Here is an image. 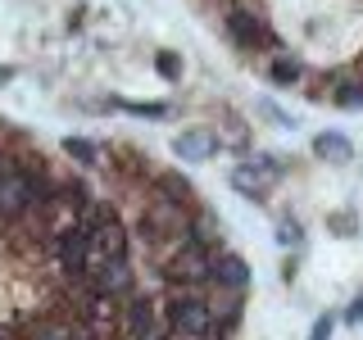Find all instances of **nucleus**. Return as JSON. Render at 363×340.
<instances>
[{
  "label": "nucleus",
  "mask_w": 363,
  "mask_h": 340,
  "mask_svg": "<svg viewBox=\"0 0 363 340\" xmlns=\"http://www.w3.org/2000/svg\"><path fill=\"white\" fill-rule=\"evenodd\" d=\"M223 32H227V41H232L241 55H272V50H281V37L272 32V23L264 18L259 0H227Z\"/></svg>",
  "instance_id": "nucleus-1"
},
{
  "label": "nucleus",
  "mask_w": 363,
  "mask_h": 340,
  "mask_svg": "<svg viewBox=\"0 0 363 340\" xmlns=\"http://www.w3.org/2000/svg\"><path fill=\"white\" fill-rule=\"evenodd\" d=\"M191 213L186 204H168V200H145L141 218H136V232H141V241L150 245H168V254L186 241V227H191Z\"/></svg>",
  "instance_id": "nucleus-2"
},
{
  "label": "nucleus",
  "mask_w": 363,
  "mask_h": 340,
  "mask_svg": "<svg viewBox=\"0 0 363 340\" xmlns=\"http://www.w3.org/2000/svg\"><path fill=\"white\" fill-rule=\"evenodd\" d=\"M213 264H218V249L182 241L173 254L164 259V277L182 290H200V286H213Z\"/></svg>",
  "instance_id": "nucleus-3"
},
{
  "label": "nucleus",
  "mask_w": 363,
  "mask_h": 340,
  "mask_svg": "<svg viewBox=\"0 0 363 340\" xmlns=\"http://www.w3.org/2000/svg\"><path fill=\"white\" fill-rule=\"evenodd\" d=\"M164 322L173 327V332L191 336V340H204L213 332V313H209V300L196 290H173L164 304Z\"/></svg>",
  "instance_id": "nucleus-4"
},
{
  "label": "nucleus",
  "mask_w": 363,
  "mask_h": 340,
  "mask_svg": "<svg viewBox=\"0 0 363 340\" xmlns=\"http://www.w3.org/2000/svg\"><path fill=\"white\" fill-rule=\"evenodd\" d=\"M82 281L96 295H109V300H132L136 295V272H132L128 259H91Z\"/></svg>",
  "instance_id": "nucleus-5"
},
{
  "label": "nucleus",
  "mask_w": 363,
  "mask_h": 340,
  "mask_svg": "<svg viewBox=\"0 0 363 340\" xmlns=\"http://www.w3.org/2000/svg\"><path fill=\"white\" fill-rule=\"evenodd\" d=\"M55 259H60V272L68 281H82L86 277V268H91V236L86 232H77L73 222L68 227H60V232H55Z\"/></svg>",
  "instance_id": "nucleus-6"
},
{
  "label": "nucleus",
  "mask_w": 363,
  "mask_h": 340,
  "mask_svg": "<svg viewBox=\"0 0 363 340\" xmlns=\"http://www.w3.org/2000/svg\"><path fill=\"white\" fill-rule=\"evenodd\" d=\"M313 96H327L340 109H363V73H327Z\"/></svg>",
  "instance_id": "nucleus-7"
},
{
  "label": "nucleus",
  "mask_w": 363,
  "mask_h": 340,
  "mask_svg": "<svg viewBox=\"0 0 363 340\" xmlns=\"http://www.w3.org/2000/svg\"><path fill=\"white\" fill-rule=\"evenodd\" d=\"M118 327H123L128 340H155V304H150V295H132Z\"/></svg>",
  "instance_id": "nucleus-8"
},
{
  "label": "nucleus",
  "mask_w": 363,
  "mask_h": 340,
  "mask_svg": "<svg viewBox=\"0 0 363 340\" xmlns=\"http://www.w3.org/2000/svg\"><path fill=\"white\" fill-rule=\"evenodd\" d=\"M91 259H128V232L118 227V218L100 222L91 232Z\"/></svg>",
  "instance_id": "nucleus-9"
},
{
  "label": "nucleus",
  "mask_w": 363,
  "mask_h": 340,
  "mask_svg": "<svg viewBox=\"0 0 363 340\" xmlns=\"http://www.w3.org/2000/svg\"><path fill=\"white\" fill-rule=\"evenodd\" d=\"M209 313H213V332L232 336L236 322H241V290H218L209 300Z\"/></svg>",
  "instance_id": "nucleus-10"
},
{
  "label": "nucleus",
  "mask_w": 363,
  "mask_h": 340,
  "mask_svg": "<svg viewBox=\"0 0 363 340\" xmlns=\"http://www.w3.org/2000/svg\"><path fill=\"white\" fill-rule=\"evenodd\" d=\"M150 200H168V204H186L196 200V191H191V181L182 173H155L150 177Z\"/></svg>",
  "instance_id": "nucleus-11"
},
{
  "label": "nucleus",
  "mask_w": 363,
  "mask_h": 340,
  "mask_svg": "<svg viewBox=\"0 0 363 340\" xmlns=\"http://www.w3.org/2000/svg\"><path fill=\"white\" fill-rule=\"evenodd\" d=\"M213 150H218V136L213 132H182V136H173V154L177 159H186V164H200V159H209Z\"/></svg>",
  "instance_id": "nucleus-12"
},
{
  "label": "nucleus",
  "mask_w": 363,
  "mask_h": 340,
  "mask_svg": "<svg viewBox=\"0 0 363 340\" xmlns=\"http://www.w3.org/2000/svg\"><path fill=\"white\" fill-rule=\"evenodd\" d=\"M245 281H250L245 259L218 254V264H213V286H218V290H245Z\"/></svg>",
  "instance_id": "nucleus-13"
},
{
  "label": "nucleus",
  "mask_w": 363,
  "mask_h": 340,
  "mask_svg": "<svg viewBox=\"0 0 363 340\" xmlns=\"http://www.w3.org/2000/svg\"><path fill=\"white\" fill-rule=\"evenodd\" d=\"M186 241H196L204 249H223V222L213 213H191V227H186Z\"/></svg>",
  "instance_id": "nucleus-14"
},
{
  "label": "nucleus",
  "mask_w": 363,
  "mask_h": 340,
  "mask_svg": "<svg viewBox=\"0 0 363 340\" xmlns=\"http://www.w3.org/2000/svg\"><path fill=\"white\" fill-rule=\"evenodd\" d=\"M313 154L327 159V164H350V159H354V145H350L340 132H318L313 136Z\"/></svg>",
  "instance_id": "nucleus-15"
},
{
  "label": "nucleus",
  "mask_w": 363,
  "mask_h": 340,
  "mask_svg": "<svg viewBox=\"0 0 363 340\" xmlns=\"http://www.w3.org/2000/svg\"><path fill=\"white\" fill-rule=\"evenodd\" d=\"M268 77H272L277 86H295V82H304V64L291 60V55H277V60L268 64Z\"/></svg>",
  "instance_id": "nucleus-16"
},
{
  "label": "nucleus",
  "mask_w": 363,
  "mask_h": 340,
  "mask_svg": "<svg viewBox=\"0 0 363 340\" xmlns=\"http://www.w3.org/2000/svg\"><path fill=\"white\" fill-rule=\"evenodd\" d=\"M64 154L73 159V164H82V168H100V145L86 141V136H68V141H64Z\"/></svg>",
  "instance_id": "nucleus-17"
},
{
  "label": "nucleus",
  "mask_w": 363,
  "mask_h": 340,
  "mask_svg": "<svg viewBox=\"0 0 363 340\" xmlns=\"http://www.w3.org/2000/svg\"><path fill=\"white\" fill-rule=\"evenodd\" d=\"M232 186L241 191L245 200H264V177H259V173H255L250 164H245V168H236V173H232Z\"/></svg>",
  "instance_id": "nucleus-18"
},
{
  "label": "nucleus",
  "mask_w": 363,
  "mask_h": 340,
  "mask_svg": "<svg viewBox=\"0 0 363 340\" xmlns=\"http://www.w3.org/2000/svg\"><path fill=\"white\" fill-rule=\"evenodd\" d=\"M250 168H255V173L264 177V181H268V177H281V173H286L277 154H255V164H250Z\"/></svg>",
  "instance_id": "nucleus-19"
},
{
  "label": "nucleus",
  "mask_w": 363,
  "mask_h": 340,
  "mask_svg": "<svg viewBox=\"0 0 363 340\" xmlns=\"http://www.w3.org/2000/svg\"><path fill=\"white\" fill-rule=\"evenodd\" d=\"M155 68H159V77H168V82H177V77H182V60H177V55H159V60H155Z\"/></svg>",
  "instance_id": "nucleus-20"
},
{
  "label": "nucleus",
  "mask_w": 363,
  "mask_h": 340,
  "mask_svg": "<svg viewBox=\"0 0 363 340\" xmlns=\"http://www.w3.org/2000/svg\"><path fill=\"white\" fill-rule=\"evenodd\" d=\"M309 340H332V317H318L313 332H309Z\"/></svg>",
  "instance_id": "nucleus-21"
},
{
  "label": "nucleus",
  "mask_w": 363,
  "mask_h": 340,
  "mask_svg": "<svg viewBox=\"0 0 363 340\" xmlns=\"http://www.w3.org/2000/svg\"><path fill=\"white\" fill-rule=\"evenodd\" d=\"M277 236H281L286 245H295V241H300V222H281V227H277Z\"/></svg>",
  "instance_id": "nucleus-22"
},
{
  "label": "nucleus",
  "mask_w": 363,
  "mask_h": 340,
  "mask_svg": "<svg viewBox=\"0 0 363 340\" xmlns=\"http://www.w3.org/2000/svg\"><path fill=\"white\" fill-rule=\"evenodd\" d=\"M128 109L132 113H145V118H164V113H168L164 105H128Z\"/></svg>",
  "instance_id": "nucleus-23"
},
{
  "label": "nucleus",
  "mask_w": 363,
  "mask_h": 340,
  "mask_svg": "<svg viewBox=\"0 0 363 340\" xmlns=\"http://www.w3.org/2000/svg\"><path fill=\"white\" fill-rule=\"evenodd\" d=\"M332 227H336V232H354V218H350V213H336Z\"/></svg>",
  "instance_id": "nucleus-24"
},
{
  "label": "nucleus",
  "mask_w": 363,
  "mask_h": 340,
  "mask_svg": "<svg viewBox=\"0 0 363 340\" xmlns=\"http://www.w3.org/2000/svg\"><path fill=\"white\" fill-rule=\"evenodd\" d=\"M345 317H350V322H363V295H359L354 304H350V313H345Z\"/></svg>",
  "instance_id": "nucleus-25"
},
{
  "label": "nucleus",
  "mask_w": 363,
  "mask_h": 340,
  "mask_svg": "<svg viewBox=\"0 0 363 340\" xmlns=\"http://www.w3.org/2000/svg\"><path fill=\"white\" fill-rule=\"evenodd\" d=\"M159 340H191V336H182V332H173V327H168V332L159 336Z\"/></svg>",
  "instance_id": "nucleus-26"
},
{
  "label": "nucleus",
  "mask_w": 363,
  "mask_h": 340,
  "mask_svg": "<svg viewBox=\"0 0 363 340\" xmlns=\"http://www.w3.org/2000/svg\"><path fill=\"white\" fill-rule=\"evenodd\" d=\"M9 82V68H0V86H5Z\"/></svg>",
  "instance_id": "nucleus-27"
},
{
  "label": "nucleus",
  "mask_w": 363,
  "mask_h": 340,
  "mask_svg": "<svg viewBox=\"0 0 363 340\" xmlns=\"http://www.w3.org/2000/svg\"><path fill=\"white\" fill-rule=\"evenodd\" d=\"M0 340H9V332H5V327H0Z\"/></svg>",
  "instance_id": "nucleus-28"
}]
</instances>
